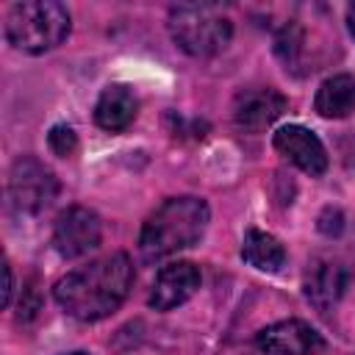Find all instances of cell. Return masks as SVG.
<instances>
[{"mask_svg": "<svg viewBox=\"0 0 355 355\" xmlns=\"http://www.w3.org/2000/svg\"><path fill=\"white\" fill-rule=\"evenodd\" d=\"M133 286V263L125 252H111L67 272L53 297L61 311L78 322H97L114 313Z\"/></svg>", "mask_w": 355, "mask_h": 355, "instance_id": "cell-1", "label": "cell"}, {"mask_svg": "<svg viewBox=\"0 0 355 355\" xmlns=\"http://www.w3.org/2000/svg\"><path fill=\"white\" fill-rule=\"evenodd\" d=\"M208 219L211 211L202 197H169L144 219L139 233V250L147 261L175 255L178 250H186L202 239Z\"/></svg>", "mask_w": 355, "mask_h": 355, "instance_id": "cell-2", "label": "cell"}, {"mask_svg": "<svg viewBox=\"0 0 355 355\" xmlns=\"http://www.w3.org/2000/svg\"><path fill=\"white\" fill-rule=\"evenodd\" d=\"M169 36L183 53L208 58L227 47L233 19L222 6L214 3H180L169 11Z\"/></svg>", "mask_w": 355, "mask_h": 355, "instance_id": "cell-3", "label": "cell"}, {"mask_svg": "<svg viewBox=\"0 0 355 355\" xmlns=\"http://www.w3.org/2000/svg\"><path fill=\"white\" fill-rule=\"evenodd\" d=\"M69 36V11L55 0L14 3L6 14V39L22 53H44Z\"/></svg>", "mask_w": 355, "mask_h": 355, "instance_id": "cell-4", "label": "cell"}, {"mask_svg": "<svg viewBox=\"0 0 355 355\" xmlns=\"http://www.w3.org/2000/svg\"><path fill=\"white\" fill-rule=\"evenodd\" d=\"M58 197L55 175L33 155H22L14 161L8 172V202L19 214H39Z\"/></svg>", "mask_w": 355, "mask_h": 355, "instance_id": "cell-5", "label": "cell"}, {"mask_svg": "<svg viewBox=\"0 0 355 355\" xmlns=\"http://www.w3.org/2000/svg\"><path fill=\"white\" fill-rule=\"evenodd\" d=\"M100 216L92 208L72 205L58 214L53 225V247L61 258H80L89 255L100 244Z\"/></svg>", "mask_w": 355, "mask_h": 355, "instance_id": "cell-6", "label": "cell"}, {"mask_svg": "<svg viewBox=\"0 0 355 355\" xmlns=\"http://www.w3.org/2000/svg\"><path fill=\"white\" fill-rule=\"evenodd\" d=\"M255 344L266 355H316L324 349V338L302 319H283L263 327Z\"/></svg>", "mask_w": 355, "mask_h": 355, "instance_id": "cell-7", "label": "cell"}, {"mask_svg": "<svg viewBox=\"0 0 355 355\" xmlns=\"http://www.w3.org/2000/svg\"><path fill=\"white\" fill-rule=\"evenodd\" d=\"M272 144L283 158H288L305 175H311V178L324 175L327 150H324V144L319 141V136L313 130H308L302 125H283V128H277Z\"/></svg>", "mask_w": 355, "mask_h": 355, "instance_id": "cell-8", "label": "cell"}, {"mask_svg": "<svg viewBox=\"0 0 355 355\" xmlns=\"http://www.w3.org/2000/svg\"><path fill=\"white\" fill-rule=\"evenodd\" d=\"M286 97L272 89V86H252V89H241L233 100V122L241 130H263L269 128L283 111H286Z\"/></svg>", "mask_w": 355, "mask_h": 355, "instance_id": "cell-9", "label": "cell"}, {"mask_svg": "<svg viewBox=\"0 0 355 355\" xmlns=\"http://www.w3.org/2000/svg\"><path fill=\"white\" fill-rule=\"evenodd\" d=\"M200 280H202L200 269L191 261L169 263L155 275L147 302L155 311H172L178 305H183L189 297H194V291L200 288Z\"/></svg>", "mask_w": 355, "mask_h": 355, "instance_id": "cell-10", "label": "cell"}, {"mask_svg": "<svg viewBox=\"0 0 355 355\" xmlns=\"http://www.w3.org/2000/svg\"><path fill=\"white\" fill-rule=\"evenodd\" d=\"M347 283H349V275H347L344 263H338L333 258H316L305 269L302 291H305V297L313 308L330 311L341 300Z\"/></svg>", "mask_w": 355, "mask_h": 355, "instance_id": "cell-11", "label": "cell"}, {"mask_svg": "<svg viewBox=\"0 0 355 355\" xmlns=\"http://www.w3.org/2000/svg\"><path fill=\"white\" fill-rule=\"evenodd\" d=\"M136 108H139L136 94L125 83H111L103 89V94L94 105V122L108 133H119L133 122Z\"/></svg>", "mask_w": 355, "mask_h": 355, "instance_id": "cell-12", "label": "cell"}, {"mask_svg": "<svg viewBox=\"0 0 355 355\" xmlns=\"http://www.w3.org/2000/svg\"><path fill=\"white\" fill-rule=\"evenodd\" d=\"M313 108L324 119H341L355 111V75H333L327 78L313 97Z\"/></svg>", "mask_w": 355, "mask_h": 355, "instance_id": "cell-13", "label": "cell"}, {"mask_svg": "<svg viewBox=\"0 0 355 355\" xmlns=\"http://www.w3.org/2000/svg\"><path fill=\"white\" fill-rule=\"evenodd\" d=\"M241 258L261 269V272H277L286 263V247L280 244V239H275L266 230H247L244 241H241Z\"/></svg>", "mask_w": 355, "mask_h": 355, "instance_id": "cell-14", "label": "cell"}, {"mask_svg": "<svg viewBox=\"0 0 355 355\" xmlns=\"http://www.w3.org/2000/svg\"><path fill=\"white\" fill-rule=\"evenodd\" d=\"M275 50L286 64H294L302 53V28L297 22H286L275 36Z\"/></svg>", "mask_w": 355, "mask_h": 355, "instance_id": "cell-15", "label": "cell"}, {"mask_svg": "<svg viewBox=\"0 0 355 355\" xmlns=\"http://www.w3.org/2000/svg\"><path fill=\"white\" fill-rule=\"evenodd\" d=\"M47 144H50V150H53L55 155L69 158V155H75V150H78V136H75V130H72L69 125H53L50 133H47Z\"/></svg>", "mask_w": 355, "mask_h": 355, "instance_id": "cell-16", "label": "cell"}, {"mask_svg": "<svg viewBox=\"0 0 355 355\" xmlns=\"http://www.w3.org/2000/svg\"><path fill=\"white\" fill-rule=\"evenodd\" d=\"M3 272H6V288H3V305H8V302H11V286H14V280H11V266L6 263V266H3Z\"/></svg>", "mask_w": 355, "mask_h": 355, "instance_id": "cell-17", "label": "cell"}, {"mask_svg": "<svg viewBox=\"0 0 355 355\" xmlns=\"http://www.w3.org/2000/svg\"><path fill=\"white\" fill-rule=\"evenodd\" d=\"M347 28H349V33H352V39H355V3L347 6Z\"/></svg>", "mask_w": 355, "mask_h": 355, "instance_id": "cell-18", "label": "cell"}, {"mask_svg": "<svg viewBox=\"0 0 355 355\" xmlns=\"http://www.w3.org/2000/svg\"><path fill=\"white\" fill-rule=\"evenodd\" d=\"M67 355H89V352H67Z\"/></svg>", "mask_w": 355, "mask_h": 355, "instance_id": "cell-19", "label": "cell"}]
</instances>
